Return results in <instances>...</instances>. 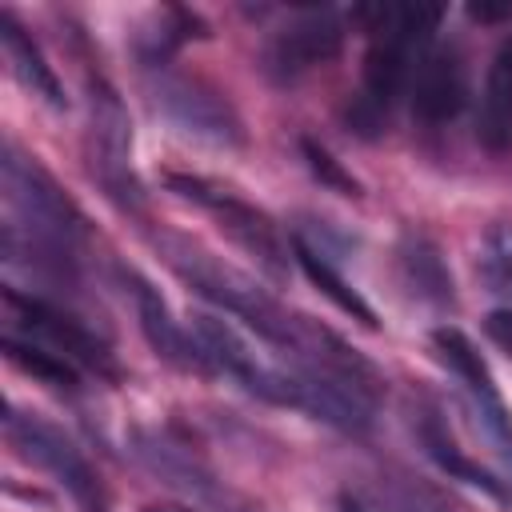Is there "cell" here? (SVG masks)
Segmentation results:
<instances>
[{
    "mask_svg": "<svg viewBox=\"0 0 512 512\" xmlns=\"http://www.w3.org/2000/svg\"><path fill=\"white\" fill-rule=\"evenodd\" d=\"M164 252H168V264L176 268V276H184L192 284V292H200L220 312L244 320L248 332H256V340H264L268 348H276L288 360V368L340 376V380L356 384L360 392H368L372 400L384 392V376L368 356H360L348 340H340L320 320L276 300L268 288H260L240 268L216 260L212 252H204L188 240H164Z\"/></svg>",
    "mask_w": 512,
    "mask_h": 512,
    "instance_id": "6da1fadb",
    "label": "cell"
},
{
    "mask_svg": "<svg viewBox=\"0 0 512 512\" xmlns=\"http://www.w3.org/2000/svg\"><path fill=\"white\" fill-rule=\"evenodd\" d=\"M372 16H376V24H372L368 56H364L360 92L348 104L352 132H360L368 140L380 136L396 100L412 84L420 60L428 56L432 32L444 20V8L440 4H380V8H372Z\"/></svg>",
    "mask_w": 512,
    "mask_h": 512,
    "instance_id": "7a4b0ae2",
    "label": "cell"
},
{
    "mask_svg": "<svg viewBox=\"0 0 512 512\" xmlns=\"http://www.w3.org/2000/svg\"><path fill=\"white\" fill-rule=\"evenodd\" d=\"M4 200H8V228L24 232L28 248L48 252L52 260H68L84 236V220L76 204L56 188V180L36 164V156H24L12 140L4 144Z\"/></svg>",
    "mask_w": 512,
    "mask_h": 512,
    "instance_id": "3957f363",
    "label": "cell"
},
{
    "mask_svg": "<svg viewBox=\"0 0 512 512\" xmlns=\"http://www.w3.org/2000/svg\"><path fill=\"white\" fill-rule=\"evenodd\" d=\"M188 332L196 340V352H200V364L204 368L228 376L232 384H240L256 400H268V404L304 412V372L300 368L268 364L244 340V332L232 320H224L220 312H192Z\"/></svg>",
    "mask_w": 512,
    "mask_h": 512,
    "instance_id": "277c9868",
    "label": "cell"
},
{
    "mask_svg": "<svg viewBox=\"0 0 512 512\" xmlns=\"http://www.w3.org/2000/svg\"><path fill=\"white\" fill-rule=\"evenodd\" d=\"M164 184H168V192H176L180 200H192L196 208H204V212L216 220V228H220L232 244H240L272 280H284V276H288V264L296 260V256H288L292 244L284 240L280 224H276L264 208H256L252 200L236 196L232 188H224V184H216V180H204V176H192V172H168Z\"/></svg>",
    "mask_w": 512,
    "mask_h": 512,
    "instance_id": "5b68a950",
    "label": "cell"
},
{
    "mask_svg": "<svg viewBox=\"0 0 512 512\" xmlns=\"http://www.w3.org/2000/svg\"><path fill=\"white\" fill-rule=\"evenodd\" d=\"M4 312H8V332H20V336L36 340V344L60 352L64 360H72L76 368H88L96 376H108V380L120 376L112 348L84 320L56 308L52 300L20 292V288H4Z\"/></svg>",
    "mask_w": 512,
    "mask_h": 512,
    "instance_id": "8992f818",
    "label": "cell"
},
{
    "mask_svg": "<svg viewBox=\"0 0 512 512\" xmlns=\"http://www.w3.org/2000/svg\"><path fill=\"white\" fill-rule=\"evenodd\" d=\"M148 96H152L156 112L180 136H192V140H204V144H216V148L244 144V128H240L236 108L212 84H204L196 76H180V72L156 68L148 76Z\"/></svg>",
    "mask_w": 512,
    "mask_h": 512,
    "instance_id": "52a82bcc",
    "label": "cell"
},
{
    "mask_svg": "<svg viewBox=\"0 0 512 512\" xmlns=\"http://www.w3.org/2000/svg\"><path fill=\"white\" fill-rule=\"evenodd\" d=\"M4 432H8L12 448H16L28 464H36L40 472H48L76 504H84L88 512H104V492H100V480H96L92 464L84 460V452H80L56 424H48L44 416L8 408Z\"/></svg>",
    "mask_w": 512,
    "mask_h": 512,
    "instance_id": "ba28073f",
    "label": "cell"
},
{
    "mask_svg": "<svg viewBox=\"0 0 512 512\" xmlns=\"http://www.w3.org/2000/svg\"><path fill=\"white\" fill-rule=\"evenodd\" d=\"M432 352H436V360L452 372V380L460 384V392H464V400H468V408H472L480 432H484V436L500 448V456L512 464V412H508V404H504V396H500V388H496V380H492L484 356L476 352V344H472L460 328L444 324V328L432 332Z\"/></svg>",
    "mask_w": 512,
    "mask_h": 512,
    "instance_id": "9c48e42d",
    "label": "cell"
},
{
    "mask_svg": "<svg viewBox=\"0 0 512 512\" xmlns=\"http://www.w3.org/2000/svg\"><path fill=\"white\" fill-rule=\"evenodd\" d=\"M88 156H92V176L108 188V196H116L120 204H136L140 188L132 180L128 168V152H132V128H128V112L120 104V96L104 84V80H88Z\"/></svg>",
    "mask_w": 512,
    "mask_h": 512,
    "instance_id": "30bf717a",
    "label": "cell"
},
{
    "mask_svg": "<svg viewBox=\"0 0 512 512\" xmlns=\"http://www.w3.org/2000/svg\"><path fill=\"white\" fill-rule=\"evenodd\" d=\"M344 48V20L336 8H304L284 28L272 32L264 48V64L276 80H296L320 64H328Z\"/></svg>",
    "mask_w": 512,
    "mask_h": 512,
    "instance_id": "8fae6325",
    "label": "cell"
},
{
    "mask_svg": "<svg viewBox=\"0 0 512 512\" xmlns=\"http://www.w3.org/2000/svg\"><path fill=\"white\" fill-rule=\"evenodd\" d=\"M468 104V56L460 44H436L412 76V116L424 124H452Z\"/></svg>",
    "mask_w": 512,
    "mask_h": 512,
    "instance_id": "7c38bea8",
    "label": "cell"
},
{
    "mask_svg": "<svg viewBox=\"0 0 512 512\" xmlns=\"http://www.w3.org/2000/svg\"><path fill=\"white\" fill-rule=\"evenodd\" d=\"M120 276H124V292L132 296V308H136V316H140V332H144V340L156 348V356L168 360L172 368H204L192 332L172 316L168 300H164L140 272L124 268Z\"/></svg>",
    "mask_w": 512,
    "mask_h": 512,
    "instance_id": "4fadbf2b",
    "label": "cell"
},
{
    "mask_svg": "<svg viewBox=\"0 0 512 512\" xmlns=\"http://www.w3.org/2000/svg\"><path fill=\"white\" fill-rule=\"evenodd\" d=\"M0 48H4V60H8L12 76H16L32 96H40L48 108H68V96H64V88H60L52 64L44 60L40 44L24 32V24H20L8 8H0Z\"/></svg>",
    "mask_w": 512,
    "mask_h": 512,
    "instance_id": "5bb4252c",
    "label": "cell"
},
{
    "mask_svg": "<svg viewBox=\"0 0 512 512\" xmlns=\"http://www.w3.org/2000/svg\"><path fill=\"white\" fill-rule=\"evenodd\" d=\"M476 140L488 152L512 148V40H504L488 64L480 116H476Z\"/></svg>",
    "mask_w": 512,
    "mask_h": 512,
    "instance_id": "9a60e30c",
    "label": "cell"
},
{
    "mask_svg": "<svg viewBox=\"0 0 512 512\" xmlns=\"http://www.w3.org/2000/svg\"><path fill=\"white\" fill-rule=\"evenodd\" d=\"M420 444H424V452L452 476V480H464V484H472V488H480L484 496H492V500H500V504H508L512 500V488L500 480V476H492L484 464H476V460H468L456 444H452V436L444 432V424L436 420V416H428L424 424H420Z\"/></svg>",
    "mask_w": 512,
    "mask_h": 512,
    "instance_id": "2e32d148",
    "label": "cell"
},
{
    "mask_svg": "<svg viewBox=\"0 0 512 512\" xmlns=\"http://www.w3.org/2000/svg\"><path fill=\"white\" fill-rule=\"evenodd\" d=\"M292 256H296L300 272H304V276H308V280H312V284H316L340 312H348V316L360 320L364 328H376V324H380L376 312H372V304H368V300H364V296H360V292H356V288L328 264V256H324L320 248H312L304 236H292Z\"/></svg>",
    "mask_w": 512,
    "mask_h": 512,
    "instance_id": "e0dca14e",
    "label": "cell"
},
{
    "mask_svg": "<svg viewBox=\"0 0 512 512\" xmlns=\"http://www.w3.org/2000/svg\"><path fill=\"white\" fill-rule=\"evenodd\" d=\"M400 268H404L408 284H412L424 300H432V304H456L452 272L444 268V260H440V252H436L432 240H424V236H404V244H400Z\"/></svg>",
    "mask_w": 512,
    "mask_h": 512,
    "instance_id": "ac0fdd59",
    "label": "cell"
},
{
    "mask_svg": "<svg viewBox=\"0 0 512 512\" xmlns=\"http://www.w3.org/2000/svg\"><path fill=\"white\" fill-rule=\"evenodd\" d=\"M4 356H8L16 368H24L28 376L44 380L48 388H68V392L80 388V368H76L72 360H64L60 352H52V348H44V344L20 336V332H8V328H4Z\"/></svg>",
    "mask_w": 512,
    "mask_h": 512,
    "instance_id": "d6986e66",
    "label": "cell"
},
{
    "mask_svg": "<svg viewBox=\"0 0 512 512\" xmlns=\"http://www.w3.org/2000/svg\"><path fill=\"white\" fill-rule=\"evenodd\" d=\"M480 276L488 284V292L496 300H504V308H512V224L500 220L484 232L480 244Z\"/></svg>",
    "mask_w": 512,
    "mask_h": 512,
    "instance_id": "ffe728a7",
    "label": "cell"
},
{
    "mask_svg": "<svg viewBox=\"0 0 512 512\" xmlns=\"http://www.w3.org/2000/svg\"><path fill=\"white\" fill-rule=\"evenodd\" d=\"M300 152H304V160H308V168H312V176L320 180V184H328L332 192H340V196H360V184H356V176L352 172H344V164L324 148V144H316V140H300Z\"/></svg>",
    "mask_w": 512,
    "mask_h": 512,
    "instance_id": "44dd1931",
    "label": "cell"
},
{
    "mask_svg": "<svg viewBox=\"0 0 512 512\" xmlns=\"http://www.w3.org/2000/svg\"><path fill=\"white\" fill-rule=\"evenodd\" d=\"M484 332H488V340H492L500 352L512 356V308H496V312H488Z\"/></svg>",
    "mask_w": 512,
    "mask_h": 512,
    "instance_id": "7402d4cb",
    "label": "cell"
},
{
    "mask_svg": "<svg viewBox=\"0 0 512 512\" xmlns=\"http://www.w3.org/2000/svg\"><path fill=\"white\" fill-rule=\"evenodd\" d=\"M468 16L472 20H480V24H496V20H512V0H504V4H468Z\"/></svg>",
    "mask_w": 512,
    "mask_h": 512,
    "instance_id": "603a6c76",
    "label": "cell"
},
{
    "mask_svg": "<svg viewBox=\"0 0 512 512\" xmlns=\"http://www.w3.org/2000/svg\"><path fill=\"white\" fill-rule=\"evenodd\" d=\"M336 512H364V508H360V504H356V500L344 492V496H340V504H336Z\"/></svg>",
    "mask_w": 512,
    "mask_h": 512,
    "instance_id": "cb8c5ba5",
    "label": "cell"
},
{
    "mask_svg": "<svg viewBox=\"0 0 512 512\" xmlns=\"http://www.w3.org/2000/svg\"><path fill=\"white\" fill-rule=\"evenodd\" d=\"M148 512H188V508H148Z\"/></svg>",
    "mask_w": 512,
    "mask_h": 512,
    "instance_id": "d4e9b609",
    "label": "cell"
}]
</instances>
